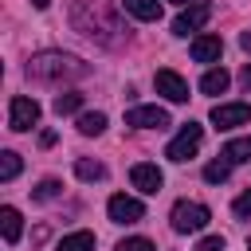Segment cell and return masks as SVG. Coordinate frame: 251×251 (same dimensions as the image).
Here are the masks:
<instances>
[{"instance_id":"1","label":"cell","mask_w":251,"mask_h":251,"mask_svg":"<svg viewBox=\"0 0 251 251\" xmlns=\"http://www.w3.org/2000/svg\"><path fill=\"white\" fill-rule=\"evenodd\" d=\"M71 24H75V31H82V35H90V39H102V43H114L106 31H122L118 8H114L110 0H75Z\"/></svg>"},{"instance_id":"2","label":"cell","mask_w":251,"mask_h":251,"mask_svg":"<svg viewBox=\"0 0 251 251\" xmlns=\"http://www.w3.org/2000/svg\"><path fill=\"white\" fill-rule=\"evenodd\" d=\"M90 67L75 55H59V51H43L27 63V78L35 82H63V78H82Z\"/></svg>"},{"instance_id":"3","label":"cell","mask_w":251,"mask_h":251,"mask_svg":"<svg viewBox=\"0 0 251 251\" xmlns=\"http://www.w3.org/2000/svg\"><path fill=\"white\" fill-rule=\"evenodd\" d=\"M169 220H173V231H200V227H208L212 212H208V204H196V200H176Z\"/></svg>"},{"instance_id":"4","label":"cell","mask_w":251,"mask_h":251,"mask_svg":"<svg viewBox=\"0 0 251 251\" xmlns=\"http://www.w3.org/2000/svg\"><path fill=\"white\" fill-rule=\"evenodd\" d=\"M200 141H204V126H196V122H184V126H180V133L169 141L165 157H169V161H188V157L200 149Z\"/></svg>"},{"instance_id":"5","label":"cell","mask_w":251,"mask_h":251,"mask_svg":"<svg viewBox=\"0 0 251 251\" xmlns=\"http://www.w3.org/2000/svg\"><path fill=\"white\" fill-rule=\"evenodd\" d=\"M35 122H39V102L27 98V94H16L12 106H8V126H12L16 133H24V129H31Z\"/></svg>"},{"instance_id":"6","label":"cell","mask_w":251,"mask_h":251,"mask_svg":"<svg viewBox=\"0 0 251 251\" xmlns=\"http://www.w3.org/2000/svg\"><path fill=\"white\" fill-rule=\"evenodd\" d=\"M106 212H110V220H114V224H137V220H145V204H141L137 196H126V192L110 196Z\"/></svg>"},{"instance_id":"7","label":"cell","mask_w":251,"mask_h":251,"mask_svg":"<svg viewBox=\"0 0 251 251\" xmlns=\"http://www.w3.org/2000/svg\"><path fill=\"white\" fill-rule=\"evenodd\" d=\"M247 122H251V106L247 102H220V106H212V126L216 129L247 126Z\"/></svg>"},{"instance_id":"8","label":"cell","mask_w":251,"mask_h":251,"mask_svg":"<svg viewBox=\"0 0 251 251\" xmlns=\"http://www.w3.org/2000/svg\"><path fill=\"white\" fill-rule=\"evenodd\" d=\"M126 126H133V129H165L169 126V114L161 106H133L126 114Z\"/></svg>"},{"instance_id":"9","label":"cell","mask_w":251,"mask_h":251,"mask_svg":"<svg viewBox=\"0 0 251 251\" xmlns=\"http://www.w3.org/2000/svg\"><path fill=\"white\" fill-rule=\"evenodd\" d=\"M208 20H212V4H192V8H184V12L173 20V35H188V31L204 27Z\"/></svg>"},{"instance_id":"10","label":"cell","mask_w":251,"mask_h":251,"mask_svg":"<svg viewBox=\"0 0 251 251\" xmlns=\"http://www.w3.org/2000/svg\"><path fill=\"white\" fill-rule=\"evenodd\" d=\"M129 180H133V188H137V192H145V196H153V192H161V184H165V176H161V169H157V165H149V161H141V165H133V169H129Z\"/></svg>"},{"instance_id":"11","label":"cell","mask_w":251,"mask_h":251,"mask_svg":"<svg viewBox=\"0 0 251 251\" xmlns=\"http://www.w3.org/2000/svg\"><path fill=\"white\" fill-rule=\"evenodd\" d=\"M157 94H165L169 102H188V82L176 75V71H157Z\"/></svg>"},{"instance_id":"12","label":"cell","mask_w":251,"mask_h":251,"mask_svg":"<svg viewBox=\"0 0 251 251\" xmlns=\"http://www.w3.org/2000/svg\"><path fill=\"white\" fill-rule=\"evenodd\" d=\"M220 51H224V39L220 35H196L192 39V59L196 63H216Z\"/></svg>"},{"instance_id":"13","label":"cell","mask_w":251,"mask_h":251,"mask_svg":"<svg viewBox=\"0 0 251 251\" xmlns=\"http://www.w3.org/2000/svg\"><path fill=\"white\" fill-rule=\"evenodd\" d=\"M0 231H4V243H20V231H24V220L12 204L0 208Z\"/></svg>"},{"instance_id":"14","label":"cell","mask_w":251,"mask_h":251,"mask_svg":"<svg viewBox=\"0 0 251 251\" xmlns=\"http://www.w3.org/2000/svg\"><path fill=\"white\" fill-rule=\"evenodd\" d=\"M122 8H126L133 20H145V24L161 20V0H122Z\"/></svg>"},{"instance_id":"15","label":"cell","mask_w":251,"mask_h":251,"mask_svg":"<svg viewBox=\"0 0 251 251\" xmlns=\"http://www.w3.org/2000/svg\"><path fill=\"white\" fill-rule=\"evenodd\" d=\"M231 86V75L224 71V67H212V71H204V78H200V90L204 94H224Z\"/></svg>"},{"instance_id":"16","label":"cell","mask_w":251,"mask_h":251,"mask_svg":"<svg viewBox=\"0 0 251 251\" xmlns=\"http://www.w3.org/2000/svg\"><path fill=\"white\" fill-rule=\"evenodd\" d=\"M224 161H227V165L251 161V137H231V141L224 145Z\"/></svg>"},{"instance_id":"17","label":"cell","mask_w":251,"mask_h":251,"mask_svg":"<svg viewBox=\"0 0 251 251\" xmlns=\"http://www.w3.org/2000/svg\"><path fill=\"white\" fill-rule=\"evenodd\" d=\"M59 251H94V231H71V235H63Z\"/></svg>"},{"instance_id":"18","label":"cell","mask_w":251,"mask_h":251,"mask_svg":"<svg viewBox=\"0 0 251 251\" xmlns=\"http://www.w3.org/2000/svg\"><path fill=\"white\" fill-rule=\"evenodd\" d=\"M75 173H78V180H102L106 176V165L102 161H90V157H78L75 161Z\"/></svg>"},{"instance_id":"19","label":"cell","mask_w":251,"mask_h":251,"mask_svg":"<svg viewBox=\"0 0 251 251\" xmlns=\"http://www.w3.org/2000/svg\"><path fill=\"white\" fill-rule=\"evenodd\" d=\"M51 106H55V114H59V118H63V114H75V110L82 106V94H78V90H67V94H59Z\"/></svg>"},{"instance_id":"20","label":"cell","mask_w":251,"mask_h":251,"mask_svg":"<svg viewBox=\"0 0 251 251\" xmlns=\"http://www.w3.org/2000/svg\"><path fill=\"white\" fill-rule=\"evenodd\" d=\"M102 129H106V114H82V118H78V133L94 137V133H102Z\"/></svg>"},{"instance_id":"21","label":"cell","mask_w":251,"mask_h":251,"mask_svg":"<svg viewBox=\"0 0 251 251\" xmlns=\"http://www.w3.org/2000/svg\"><path fill=\"white\" fill-rule=\"evenodd\" d=\"M16 173H20V153L4 149L0 153V180H16Z\"/></svg>"},{"instance_id":"22","label":"cell","mask_w":251,"mask_h":251,"mask_svg":"<svg viewBox=\"0 0 251 251\" xmlns=\"http://www.w3.org/2000/svg\"><path fill=\"white\" fill-rule=\"evenodd\" d=\"M227 173H231L227 161H208V165H204V180H208V184H224Z\"/></svg>"},{"instance_id":"23","label":"cell","mask_w":251,"mask_h":251,"mask_svg":"<svg viewBox=\"0 0 251 251\" xmlns=\"http://www.w3.org/2000/svg\"><path fill=\"white\" fill-rule=\"evenodd\" d=\"M35 200H55L59 196V180H39V188L31 192Z\"/></svg>"},{"instance_id":"24","label":"cell","mask_w":251,"mask_h":251,"mask_svg":"<svg viewBox=\"0 0 251 251\" xmlns=\"http://www.w3.org/2000/svg\"><path fill=\"white\" fill-rule=\"evenodd\" d=\"M118 251H157L149 239H141V235H133V239H122L118 243Z\"/></svg>"},{"instance_id":"25","label":"cell","mask_w":251,"mask_h":251,"mask_svg":"<svg viewBox=\"0 0 251 251\" xmlns=\"http://www.w3.org/2000/svg\"><path fill=\"white\" fill-rule=\"evenodd\" d=\"M196 251H224V235H204L196 243Z\"/></svg>"},{"instance_id":"26","label":"cell","mask_w":251,"mask_h":251,"mask_svg":"<svg viewBox=\"0 0 251 251\" xmlns=\"http://www.w3.org/2000/svg\"><path fill=\"white\" fill-rule=\"evenodd\" d=\"M231 208H235V216H243V220H247V216H251V188H247L243 196H235V204H231Z\"/></svg>"},{"instance_id":"27","label":"cell","mask_w":251,"mask_h":251,"mask_svg":"<svg viewBox=\"0 0 251 251\" xmlns=\"http://www.w3.org/2000/svg\"><path fill=\"white\" fill-rule=\"evenodd\" d=\"M239 86H243V90H247V94H251V63H247V67H243V71H239Z\"/></svg>"},{"instance_id":"28","label":"cell","mask_w":251,"mask_h":251,"mask_svg":"<svg viewBox=\"0 0 251 251\" xmlns=\"http://www.w3.org/2000/svg\"><path fill=\"white\" fill-rule=\"evenodd\" d=\"M39 145L51 149V145H55V129H43V133H39Z\"/></svg>"},{"instance_id":"29","label":"cell","mask_w":251,"mask_h":251,"mask_svg":"<svg viewBox=\"0 0 251 251\" xmlns=\"http://www.w3.org/2000/svg\"><path fill=\"white\" fill-rule=\"evenodd\" d=\"M239 47H243V51H251V31H243V35H239Z\"/></svg>"},{"instance_id":"30","label":"cell","mask_w":251,"mask_h":251,"mask_svg":"<svg viewBox=\"0 0 251 251\" xmlns=\"http://www.w3.org/2000/svg\"><path fill=\"white\" fill-rule=\"evenodd\" d=\"M31 4H35V8H47V4H51V0H31Z\"/></svg>"},{"instance_id":"31","label":"cell","mask_w":251,"mask_h":251,"mask_svg":"<svg viewBox=\"0 0 251 251\" xmlns=\"http://www.w3.org/2000/svg\"><path fill=\"white\" fill-rule=\"evenodd\" d=\"M173 4H200V0H173Z\"/></svg>"},{"instance_id":"32","label":"cell","mask_w":251,"mask_h":251,"mask_svg":"<svg viewBox=\"0 0 251 251\" xmlns=\"http://www.w3.org/2000/svg\"><path fill=\"white\" fill-rule=\"evenodd\" d=\"M247 251H251V239H247Z\"/></svg>"}]
</instances>
